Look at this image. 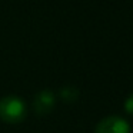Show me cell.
I'll list each match as a JSON object with an SVG mask.
<instances>
[{
	"mask_svg": "<svg viewBox=\"0 0 133 133\" xmlns=\"http://www.w3.org/2000/svg\"><path fill=\"white\" fill-rule=\"evenodd\" d=\"M95 133H130V126L124 119L109 116L97 124Z\"/></svg>",
	"mask_w": 133,
	"mask_h": 133,
	"instance_id": "2",
	"label": "cell"
},
{
	"mask_svg": "<svg viewBox=\"0 0 133 133\" xmlns=\"http://www.w3.org/2000/svg\"><path fill=\"white\" fill-rule=\"evenodd\" d=\"M24 104L20 99L15 96H7V97L0 100V119L7 123H17L24 117Z\"/></svg>",
	"mask_w": 133,
	"mask_h": 133,
	"instance_id": "1",
	"label": "cell"
},
{
	"mask_svg": "<svg viewBox=\"0 0 133 133\" xmlns=\"http://www.w3.org/2000/svg\"><path fill=\"white\" fill-rule=\"evenodd\" d=\"M55 106V96L50 90H43L36 96L35 100V110L39 115H47Z\"/></svg>",
	"mask_w": 133,
	"mask_h": 133,
	"instance_id": "3",
	"label": "cell"
},
{
	"mask_svg": "<svg viewBox=\"0 0 133 133\" xmlns=\"http://www.w3.org/2000/svg\"><path fill=\"white\" fill-rule=\"evenodd\" d=\"M60 96L62 99H63L64 102H67V103H70V102H75L76 99H77L79 96V92L75 89V87H64L63 90L60 92Z\"/></svg>",
	"mask_w": 133,
	"mask_h": 133,
	"instance_id": "4",
	"label": "cell"
},
{
	"mask_svg": "<svg viewBox=\"0 0 133 133\" xmlns=\"http://www.w3.org/2000/svg\"><path fill=\"white\" fill-rule=\"evenodd\" d=\"M124 107H126V110L130 115H133V95H130L129 97H127L126 103H124Z\"/></svg>",
	"mask_w": 133,
	"mask_h": 133,
	"instance_id": "5",
	"label": "cell"
}]
</instances>
